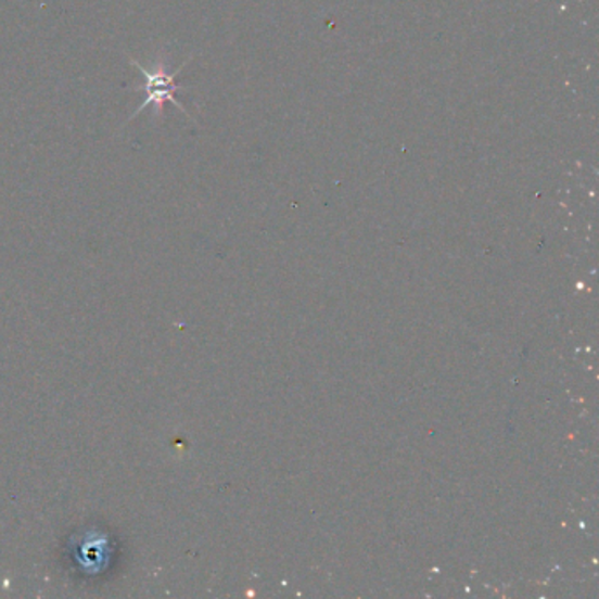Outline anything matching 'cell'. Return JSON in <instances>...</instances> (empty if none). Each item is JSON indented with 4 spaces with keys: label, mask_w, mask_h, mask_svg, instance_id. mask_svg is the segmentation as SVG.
Listing matches in <instances>:
<instances>
[{
    "label": "cell",
    "mask_w": 599,
    "mask_h": 599,
    "mask_svg": "<svg viewBox=\"0 0 599 599\" xmlns=\"http://www.w3.org/2000/svg\"><path fill=\"white\" fill-rule=\"evenodd\" d=\"M190 61L192 59H187L183 64L178 65V69L169 71L167 69L166 61L162 56H158L157 61H153L150 65L141 64V62L129 56V64L135 65L138 73L144 79V87H136L135 92H141V90L146 92V99L139 104L138 110L135 111V115L130 116L129 122L138 118L141 115V111L150 106H153V122L162 120L167 102L178 107L189 118H192L187 107L180 101H176V92L180 90V87L176 84V78L180 76L181 71L184 69V65L189 64Z\"/></svg>",
    "instance_id": "1"
}]
</instances>
